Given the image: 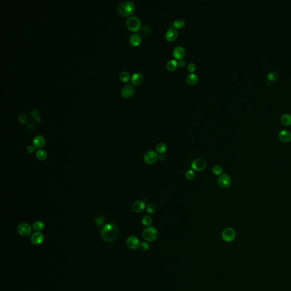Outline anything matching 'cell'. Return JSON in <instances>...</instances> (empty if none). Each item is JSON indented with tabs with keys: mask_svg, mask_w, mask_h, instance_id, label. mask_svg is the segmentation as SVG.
I'll list each match as a JSON object with an SVG mask.
<instances>
[{
	"mask_svg": "<svg viewBox=\"0 0 291 291\" xmlns=\"http://www.w3.org/2000/svg\"><path fill=\"white\" fill-rule=\"evenodd\" d=\"M45 239V237L43 234L40 232L34 233L31 237V241L32 243L36 245H40L43 242Z\"/></svg>",
	"mask_w": 291,
	"mask_h": 291,
	"instance_id": "obj_13",
	"label": "cell"
},
{
	"mask_svg": "<svg viewBox=\"0 0 291 291\" xmlns=\"http://www.w3.org/2000/svg\"><path fill=\"white\" fill-rule=\"evenodd\" d=\"M120 77L121 80L124 82H127L130 79V75L126 71H123L121 72L120 75Z\"/></svg>",
	"mask_w": 291,
	"mask_h": 291,
	"instance_id": "obj_30",
	"label": "cell"
},
{
	"mask_svg": "<svg viewBox=\"0 0 291 291\" xmlns=\"http://www.w3.org/2000/svg\"><path fill=\"white\" fill-rule=\"evenodd\" d=\"M178 34L177 30L171 25L169 29L166 32V38L168 41H173L177 38Z\"/></svg>",
	"mask_w": 291,
	"mask_h": 291,
	"instance_id": "obj_12",
	"label": "cell"
},
{
	"mask_svg": "<svg viewBox=\"0 0 291 291\" xmlns=\"http://www.w3.org/2000/svg\"><path fill=\"white\" fill-rule=\"evenodd\" d=\"M126 25L129 29L133 32H137L139 30L141 22L139 18L137 17H130L126 21Z\"/></svg>",
	"mask_w": 291,
	"mask_h": 291,
	"instance_id": "obj_4",
	"label": "cell"
},
{
	"mask_svg": "<svg viewBox=\"0 0 291 291\" xmlns=\"http://www.w3.org/2000/svg\"><path fill=\"white\" fill-rule=\"evenodd\" d=\"M36 148L34 147V146H29L27 148V151L29 154H32L34 152Z\"/></svg>",
	"mask_w": 291,
	"mask_h": 291,
	"instance_id": "obj_37",
	"label": "cell"
},
{
	"mask_svg": "<svg viewBox=\"0 0 291 291\" xmlns=\"http://www.w3.org/2000/svg\"><path fill=\"white\" fill-rule=\"evenodd\" d=\"M222 238L225 242H232L235 238V232L232 228H225L222 233Z\"/></svg>",
	"mask_w": 291,
	"mask_h": 291,
	"instance_id": "obj_5",
	"label": "cell"
},
{
	"mask_svg": "<svg viewBox=\"0 0 291 291\" xmlns=\"http://www.w3.org/2000/svg\"><path fill=\"white\" fill-rule=\"evenodd\" d=\"M142 224L146 226H150L152 224V219L148 215H144L142 219Z\"/></svg>",
	"mask_w": 291,
	"mask_h": 291,
	"instance_id": "obj_29",
	"label": "cell"
},
{
	"mask_svg": "<svg viewBox=\"0 0 291 291\" xmlns=\"http://www.w3.org/2000/svg\"><path fill=\"white\" fill-rule=\"evenodd\" d=\"M158 159L160 160V161H164L165 159H166V157H165V155H163V154H161L160 155H159L158 157Z\"/></svg>",
	"mask_w": 291,
	"mask_h": 291,
	"instance_id": "obj_40",
	"label": "cell"
},
{
	"mask_svg": "<svg viewBox=\"0 0 291 291\" xmlns=\"http://www.w3.org/2000/svg\"><path fill=\"white\" fill-rule=\"evenodd\" d=\"M191 167L193 170L196 171H202L206 167V162L204 159L201 158H198L193 161L191 164Z\"/></svg>",
	"mask_w": 291,
	"mask_h": 291,
	"instance_id": "obj_6",
	"label": "cell"
},
{
	"mask_svg": "<svg viewBox=\"0 0 291 291\" xmlns=\"http://www.w3.org/2000/svg\"><path fill=\"white\" fill-rule=\"evenodd\" d=\"M44 227L45 225L41 221H37L35 222L32 226V228L36 232H40V231H42L44 228Z\"/></svg>",
	"mask_w": 291,
	"mask_h": 291,
	"instance_id": "obj_22",
	"label": "cell"
},
{
	"mask_svg": "<svg viewBox=\"0 0 291 291\" xmlns=\"http://www.w3.org/2000/svg\"><path fill=\"white\" fill-rule=\"evenodd\" d=\"M267 77L269 80L275 81L278 79L279 74L276 71H271L269 72Z\"/></svg>",
	"mask_w": 291,
	"mask_h": 291,
	"instance_id": "obj_33",
	"label": "cell"
},
{
	"mask_svg": "<svg viewBox=\"0 0 291 291\" xmlns=\"http://www.w3.org/2000/svg\"><path fill=\"white\" fill-rule=\"evenodd\" d=\"M178 63L175 59H170L169 60L166 64V67L170 71H174L178 67Z\"/></svg>",
	"mask_w": 291,
	"mask_h": 291,
	"instance_id": "obj_21",
	"label": "cell"
},
{
	"mask_svg": "<svg viewBox=\"0 0 291 291\" xmlns=\"http://www.w3.org/2000/svg\"><path fill=\"white\" fill-rule=\"evenodd\" d=\"M18 232L23 237H27L32 233V228L29 224L22 222L19 224L18 226Z\"/></svg>",
	"mask_w": 291,
	"mask_h": 291,
	"instance_id": "obj_9",
	"label": "cell"
},
{
	"mask_svg": "<svg viewBox=\"0 0 291 291\" xmlns=\"http://www.w3.org/2000/svg\"><path fill=\"white\" fill-rule=\"evenodd\" d=\"M279 137L282 142L287 143L289 142L291 140V134L287 130H281L279 132Z\"/></svg>",
	"mask_w": 291,
	"mask_h": 291,
	"instance_id": "obj_18",
	"label": "cell"
},
{
	"mask_svg": "<svg viewBox=\"0 0 291 291\" xmlns=\"http://www.w3.org/2000/svg\"><path fill=\"white\" fill-rule=\"evenodd\" d=\"M195 172L193 170H189L185 174V177L188 180H193L195 178Z\"/></svg>",
	"mask_w": 291,
	"mask_h": 291,
	"instance_id": "obj_31",
	"label": "cell"
},
{
	"mask_svg": "<svg viewBox=\"0 0 291 291\" xmlns=\"http://www.w3.org/2000/svg\"><path fill=\"white\" fill-rule=\"evenodd\" d=\"M19 122L22 124H26L29 122V117L25 113H21L18 117Z\"/></svg>",
	"mask_w": 291,
	"mask_h": 291,
	"instance_id": "obj_27",
	"label": "cell"
},
{
	"mask_svg": "<svg viewBox=\"0 0 291 291\" xmlns=\"http://www.w3.org/2000/svg\"><path fill=\"white\" fill-rule=\"evenodd\" d=\"M36 158L40 161H43L47 158V154L46 151L43 150H38L36 154Z\"/></svg>",
	"mask_w": 291,
	"mask_h": 291,
	"instance_id": "obj_23",
	"label": "cell"
},
{
	"mask_svg": "<svg viewBox=\"0 0 291 291\" xmlns=\"http://www.w3.org/2000/svg\"><path fill=\"white\" fill-rule=\"evenodd\" d=\"M32 116L34 118L38 117V112L37 110H33L32 113Z\"/></svg>",
	"mask_w": 291,
	"mask_h": 291,
	"instance_id": "obj_38",
	"label": "cell"
},
{
	"mask_svg": "<svg viewBox=\"0 0 291 291\" xmlns=\"http://www.w3.org/2000/svg\"><path fill=\"white\" fill-rule=\"evenodd\" d=\"M167 146L164 143H159L157 144L156 150L158 154H163L167 151Z\"/></svg>",
	"mask_w": 291,
	"mask_h": 291,
	"instance_id": "obj_25",
	"label": "cell"
},
{
	"mask_svg": "<svg viewBox=\"0 0 291 291\" xmlns=\"http://www.w3.org/2000/svg\"><path fill=\"white\" fill-rule=\"evenodd\" d=\"M146 211L149 214H154L156 211V207L152 204H148L147 206H146Z\"/></svg>",
	"mask_w": 291,
	"mask_h": 291,
	"instance_id": "obj_32",
	"label": "cell"
},
{
	"mask_svg": "<svg viewBox=\"0 0 291 291\" xmlns=\"http://www.w3.org/2000/svg\"><path fill=\"white\" fill-rule=\"evenodd\" d=\"M217 181L219 187L223 189L228 188L231 184L230 177L226 174L219 175Z\"/></svg>",
	"mask_w": 291,
	"mask_h": 291,
	"instance_id": "obj_7",
	"label": "cell"
},
{
	"mask_svg": "<svg viewBox=\"0 0 291 291\" xmlns=\"http://www.w3.org/2000/svg\"><path fill=\"white\" fill-rule=\"evenodd\" d=\"M144 202L142 200H138L134 202L132 205V209L135 213H141L146 208Z\"/></svg>",
	"mask_w": 291,
	"mask_h": 291,
	"instance_id": "obj_15",
	"label": "cell"
},
{
	"mask_svg": "<svg viewBox=\"0 0 291 291\" xmlns=\"http://www.w3.org/2000/svg\"><path fill=\"white\" fill-rule=\"evenodd\" d=\"M187 68H188V70L189 71L192 72L195 71V69L196 68V66L195 63H190L188 64Z\"/></svg>",
	"mask_w": 291,
	"mask_h": 291,
	"instance_id": "obj_36",
	"label": "cell"
},
{
	"mask_svg": "<svg viewBox=\"0 0 291 291\" xmlns=\"http://www.w3.org/2000/svg\"><path fill=\"white\" fill-rule=\"evenodd\" d=\"M135 92V88L131 84H127L124 85L121 90V94L123 97L127 98L130 97Z\"/></svg>",
	"mask_w": 291,
	"mask_h": 291,
	"instance_id": "obj_10",
	"label": "cell"
},
{
	"mask_svg": "<svg viewBox=\"0 0 291 291\" xmlns=\"http://www.w3.org/2000/svg\"><path fill=\"white\" fill-rule=\"evenodd\" d=\"M46 144V140L43 137L37 135L33 139V146L36 149H40L43 147Z\"/></svg>",
	"mask_w": 291,
	"mask_h": 291,
	"instance_id": "obj_14",
	"label": "cell"
},
{
	"mask_svg": "<svg viewBox=\"0 0 291 291\" xmlns=\"http://www.w3.org/2000/svg\"><path fill=\"white\" fill-rule=\"evenodd\" d=\"M150 247V245L147 242H143L142 243H140V246H139V248L143 250V251H146L148 250Z\"/></svg>",
	"mask_w": 291,
	"mask_h": 291,
	"instance_id": "obj_34",
	"label": "cell"
},
{
	"mask_svg": "<svg viewBox=\"0 0 291 291\" xmlns=\"http://www.w3.org/2000/svg\"><path fill=\"white\" fill-rule=\"evenodd\" d=\"M101 235L105 241L113 242L116 240L118 236V228L114 224H107L102 228Z\"/></svg>",
	"mask_w": 291,
	"mask_h": 291,
	"instance_id": "obj_1",
	"label": "cell"
},
{
	"mask_svg": "<svg viewBox=\"0 0 291 291\" xmlns=\"http://www.w3.org/2000/svg\"><path fill=\"white\" fill-rule=\"evenodd\" d=\"M179 65L181 67H184L185 65V61L183 59H180L179 62Z\"/></svg>",
	"mask_w": 291,
	"mask_h": 291,
	"instance_id": "obj_39",
	"label": "cell"
},
{
	"mask_svg": "<svg viewBox=\"0 0 291 291\" xmlns=\"http://www.w3.org/2000/svg\"><path fill=\"white\" fill-rule=\"evenodd\" d=\"M173 54L175 58L178 59H182L185 54V50L182 46H178L175 47L173 51Z\"/></svg>",
	"mask_w": 291,
	"mask_h": 291,
	"instance_id": "obj_16",
	"label": "cell"
},
{
	"mask_svg": "<svg viewBox=\"0 0 291 291\" xmlns=\"http://www.w3.org/2000/svg\"><path fill=\"white\" fill-rule=\"evenodd\" d=\"M140 243L139 242V239L133 235L129 237L126 241L127 246L132 250H135L139 248Z\"/></svg>",
	"mask_w": 291,
	"mask_h": 291,
	"instance_id": "obj_11",
	"label": "cell"
},
{
	"mask_svg": "<svg viewBox=\"0 0 291 291\" xmlns=\"http://www.w3.org/2000/svg\"><path fill=\"white\" fill-rule=\"evenodd\" d=\"M198 78L197 75L194 73H191L188 74L187 77V81L188 84H189L190 85L196 84L198 81Z\"/></svg>",
	"mask_w": 291,
	"mask_h": 291,
	"instance_id": "obj_20",
	"label": "cell"
},
{
	"mask_svg": "<svg viewBox=\"0 0 291 291\" xmlns=\"http://www.w3.org/2000/svg\"><path fill=\"white\" fill-rule=\"evenodd\" d=\"M134 4L129 1H123L118 6V12L120 14L124 16H129L131 15L134 12Z\"/></svg>",
	"mask_w": 291,
	"mask_h": 291,
	"instance_id": "obj_2",
	"label": "cell"
},
{
	"mask_svg": "<svg viewBox=\"0 0 291 291\" xmlns=\"http://www.w3.org/2000/svg\"><path fill=\"white\" fill-rule=\"evenodd\" d=\"M211 171H212L213 174L215 175H221L223 172V169H222V167L219 166V165H215V166H213Z\"/></svg>",
	"mask_w": 291,
	"mask_h": 291,
	"instance_id": "obj_28",
	"label": "cell"
},
{
	"mask_svg": "<svg viewBox=\"0 0 291 291\" xmlns=\"http://www.w3.org/2000/svg\"><path fill=\"white\" fill-rule=\"evenodd\" d=\"M144 75L140 72H135L131 78V82L135 85H140L144 81Z\"/></svg>",
	"mask_w": 291,
	"mask_h": 291,
	"instance_id": "obj_17",
	"label": "cell"
},
{
	"mask_svg": "<svg viewBox=\"0 0 291 291\" xmlns=\"http://www.w3.org/2000/svg\"><path fill=\"white\" fill-rule=\"evenodd\" d=\"M158 157L157 152L150 150L145 153L144 157V161L147 164H152L157 161Z\"/></svg>",
	"mask_w": 291,
	"mask_h": 291,
	"instance_id": "obj_8",
	"label": "cell"
},
{
	"mask_svg": "<svg viewBox=\"0 0 291 291\" xmlns=\"http://www.w3.org/2000/svg\"><path fill=\"white\" fill-rule=\"evenodd\" d=\"M184 25H185V21L181 18H178L175 19L172 24V26L176 28H181L183 27Z\"/></svg>",
	"mask_w": 291,
	"mask_h": 291,
	"instance_id": "obj_26",
	"label": "cell"
},
{
	"mask_svg": "<svg viewBox=\"0 0 291 291\" xmlns=\"http://www.w3.org/2000/svg\"><path fill=\"white\" fill-rule=\"evenodd\" d=\"M142 237L146 241L152 242L157 238V230L154 226H148L144 229L142 233Z\"/></svg>",
	"mask_w": 291,
	"mask_h": 291,
	"instance_id": "obj_3",
	"label": "cell"
},
{
	"mask_svg": "<svg viewBox=\"0 0 291 291\" xmlns=\"http://www.w3.org/2000/svg\"><path fill=\"white\" fill-rule=\"evenodd\" d=\"M281 121L284 125L288 126L291 124V116L288 113L283 114L281 117Z\"/></svg>",
	"mask_w": 291,
	"mask_h": 291,
	"instance_id": "obj_24",
	"label": "cell"
},
{
	"mask_svg": "<svg viewBox=\"0 0 291 291\" xmlns=\"http://www.w3.org/2000/svg\"><path fill=\"white\" fill-rule=\"evenodd\" d=\"M130 43L133 46H138L141 42V37L138 34H133L130 36L129 38Z\"/></svg>",
	"mask_w": 291,
	"mask_h": 291,
	"instance_id": "obj_19",
	"label": "cell"
},
{
	"mask_svg": "<svg viewBox=\"0 0 291 291\" xmlns=\"http://www.w3.org/2000/svg\"><path fill=\"white\" fill-rule=\"evenodd\" d=\"M105 222V218L103 217H99L96 219V223L98 226H101Z\"/></svg>",
	"mask_w": 291,
	"mask_h": 291,
	"instance_id": "obj_35",
	"label": "cell"
}]
</instances>
